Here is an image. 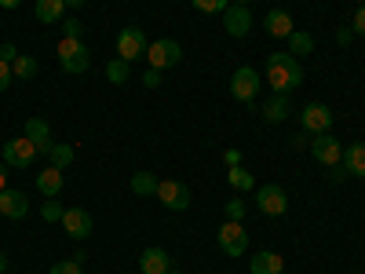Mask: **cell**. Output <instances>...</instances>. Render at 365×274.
Returning <instances> with one entry per match:
<instances>
[{
    "label": "cell",
    "mask_w": 365,
    "mask_h": 274,
    "mask_svg": "<svg viewBox=\"0 0 365 274\" xmlns=\"http://www.w3.org/2000/svg\"><path fill=\"white\" fill-rule=\"evenodd\" d=\"M267 81H270V91L274 96H289L292 88L303 84V66L299 59H292L289 51H274L267 59Z\"/></svg>",
    "instance_id": "1"
},
{
    "label": "cell",
    "mask_w": 365,
    "mask_h": 274,
    "mask_svg": "<svg viewBox=\"0 0 365 274\" xmlns=\"http://www.w3.org/2000/svg\"><path fill=\"white\" fill-rule=\"evenodd\" d=\"M58 63H63L66 73H84L91 66V51L81 37H63L58 41Z\"/></svg>",
    "instance_id": "2"
},
{
    "label": "cell",
    "mask_w": 365,
    "mask_h": 274,
    "mask_svg": "<svg viewBox=\"0 0 365 274\" xmlns=\"http://www.w3.org/2000/svg\"><path fill=\"white\" fill-rule=\"evenodd\" d=\"M179 59H182V48L175 41H154V44H146V63H150V70H158V73L179 66Z\"/></svg>",
    "instance_id": "3"
},
{
    "label": "cell",
    "mask_w": 365,
    "mask_h": 274,
    "mask_svg": "<svg viewBox=\"0 0 365 274\" xmlns=\"http://www.w3.org/2000/svg\"><path fill=\"white\" fill-rule=\"evenodd\" d=\"M299 125H303V132H307V136H329L332 110L325 103H307V106H303V113H299Z\"/></svg>",
    "instance_id": "4"
},
{
    "label": "cell",
    "mask_w": 365,
    "mask_h": 274,
    "mask_svg": "<svg viewBox=\"0 0 365 274\" xmlns=\"http://www.w3.org/2000/svg\"><path fill=\"white\" fill-rule=\"evenodd\" d=\"M256 205H259L263 216H282L289 208V194L278 183H263V187H256Z\"/></svg>",
    "instance_id": "5"
},
{
    "label": "cell",
    "mask_w": 365,
    "mask_h": 274,
    "mask_svg": "<svg viewBox=\"0 0 365 274\" xmlns=\"http://www.w3.org/2000/svg\"><path fill=\"white\" fill-rule=\"evenodd\" d=\"M230 96L237 103H252L259 96V73L252 66H237L234 77H230Z\"/></svg>",
    "instance_id": "6"
},
{
    "label": "cell",
    "mask_w": 365,
    "mask_h": 274,
    "mask_svg": "<svg viewBox=\"0 0 365 274\" xmlns=\"http://www.w3.org/2000/svg\"><path fill=\"white\" fill-rule=\"evenodd\" d=\"M220 249L227 253V256H234V260H241V256H245L249 253V234H245V227H241V223H223L220 227Z\"/></svg>",
    "instance_id": "7"
},
{
    "label": "cell",
    "mask_w": 365,
    "mask_h": 274,
    "mask_svg": "<svg viewBox=\"0 0 365 274\" xmlns=\"http://www.w3.org/2000/svg\"><path fill=\"white\" fill-rule=\"evenodd\" d=\"M158 201L165 208H172V212H187L190 208V191L182 187L179 179H161L158 183Z\"/></svg>",
    "instance_id": "8"
},
{
    "label": "cell",
    "mask_w": 365,
    "mask_h": 274,
    "mask_svg": "<svg viewBox=\"0 0 365 274\" xmlns=\"http://www.w3.org/2000/svg\"><path fill=\"white\" fill-rule=\"evenodd\" d=\"M146 55V34L139 26H128L117 34V59H125V63H132V59Z\"/></svg>",
    "instance_id": "9"
},
{
    "label": "cell",
    "mask_w": 365,
    "mask_h": 274,
    "mask_svg": "<svg viewBox=\"0 0 365 274\" xmlns=\"http://www.w3.org/2000/svg\"><path fill=\"white\" fill-rule=\"evenodd\" d=\"M4 165H11V168H29L37 161V146L29 143L26 136L22 139H8V146H4V158H0Z\"/></svg>",
    "instance_id": "10"
},
{
    "label": "cell",
    "mask_w": 365,
    "mask_h": 274,
    "mask_svg": "<svg viewBox=\"0 0 365 274\" xmlns=\"http://www.w3.org/2000/svg\"><path fill=\"white\" fill-rule=\"evenodd\" d=\"M311 154H314V161L336 168V165L344 161V146L332 139V136H314V139H311Z\"/></svg>",
    "instance_id": "11"
},
{
    "label": "cell",
    "mask_w": 365,
    "mask_h": 274,
    "mask_svg": "<svg viewBox=\"0 0 365 274\" xmlns=\"http://www.w3.org/2000/svg\"><path fill=\"white\" fill-rule=\"evenodd\" d=\"M63 227H66L70 238L84 241L91 230H96V220H91V212H88V208H66V212H63Z\"/></svg>",
    "instance_id": "12"
},
{
    "label": "cell",
    "mask_w": 365,
    "mask_h": 274,
    "mask_svg": "<svg viewBox=\"0 0 365 274\" xmlns=\"http://www.w3.org/2000/svg\"><path fill=\"white\" fill-rule=\"evenodd\" d=\"M223 29L230 37H249V29H252V11L245 4H230L223 11Z\"/></svg>",
    "instance_id": "13"
},
{
    "label": "cell",
    "mask_w": 365,
    "mask_h": 274,
    "mask_svg": "<svg viewBox=\"0 0 365 274\" xmlns=\"http://www.w3.org/2000/svg\"><path fill=\"white\" fill-rule=\"evenodd\" d=\"M26 139L37 146V154H51V146H55L51 143V125L44 117H29L26 121Z\"/></svg>",
    "instance_id": "14"
},
{
    "label": "cell",
    "mask_w": 365,
    "mask_h": 274,
    "mask_svg": "<svg viewBox=\"0 0 365 274\" xmlns=\"http://www.w3.org/2000/svg\"><path fill=\"white\" fill-rule=\"evenodd\" d=\"M26 212H29V198L22 191H11L8 187L4 194H0V216H4V220H22Z\"/></svg>",
    "instance_id": "15"
},
{
    "label": "cell",
    "mask_w": 365,
    "mask_h": 274,
    "mask_svg": "<svg viewBox=\"0 0 365 274\" xmlns=\"http://www.w3.org/2000/svg\"><path fill=\"white\" fill-rule=\"evenodd\" d=\"M168 263H172L168 253L158 249V245H150V249L139 253V270H143V274H168V270H172Z\"/></svg>",
    "instance_id": "16"
},
{
    "label": "cell",
    "mask_w": 365,
    "mask_h": 274,
    "mask_svg": "<svg viewBox=\"0 0 365 274\" xmlns=\"http://www.w3.org/2000/svg\"><path fill=\"white\" fill-rule=\"evenodd\" d=\"M63 187H66V176L58 172V168H51V165H48L44 172H37V191H41L48 201H51V198H58V191H63Z\"/></svg>",
    "instance_id": "17"
},
{
    "label": "cell",
    "mask_w": 365,
    "mask_h": 274,
    "mask_svg": "<svg viewBox=\"0 0 365 274\" xmlns=\"http://www.w3.org/2000/svg\"><path fill=\"white\" fill-rule=\"evenodd\" d=\"M263 26H267V34H270V37H285V41L292 37V29H296V26H292V15H289V11H278V8L267 11Z\"/></svg>",
    "instance_id": "18"
},
{
    "label": "cell",
    "mask_w": 365,
    "mask_h": 274,
    "mask_svg": "<svg viewBox=\"0 0 365 274\" xmlns=\"http://www.w3.org/2000/svg\"><path fill=\"white\" fill-rule=\"evenodd\" d=\"M340 168L347 172V176H365V143H354V146H344V161H340Z\"/></svg>",
    "instance_id": "19"
},
{
    "label": "cell",
    "mask_w": 365,
    "mask_h": 274,
    "mask_svg": "<svg viewBox=\"0 0 365 274\" xmlns=\"http://www.w3.org/2000/svg\"><path fill=\"white\" fill-rule=\"evenodd\" d=\"M249 270L252 274H282L285 270V260L278 253H256L252 263H249Z\"/></svg>",
    "instance_id": "20"
},
{
    "label": "cell",
    "mask_w": 365,
    "mask_h": 274,
    "mask_svg": "<svg viewBox=\"0 0 365 274\" xmlns=\"http://www.w3.org/2000/svg\"><path fill=\"white\" fill-rule=\"evenodd\" d=\"M66 15V0H37V22L51 26Z\"/></svg>",
    "instance_id": "21"
},
{
    "label": "cell",
    "mask_w": 365,
    "mask_h": 274,
    "mask_svg": "<svg viewBox=\"0 0 365 274\" xmlns=\"http://www.w3.org/2000/svg\"><path fill=\"white\" fill-rule=\"evenodd\" d=\"M289 110H292L289 106V96H270L267 106H263V117L270 121V125H282V121L289 117Z\"/></svg>",
    "instance_id": "22"
},
{
    "label": "cell",
    "mask_w": 365,
    "mask_h": 274,
    "mask_svg": "<svg viewBox=\"0 0 365 274\" xmlns=\"http://www.w3.org/2000/svg\"><path fill=\"white\" fill-rule=\"evenodd\" d=\"M289 48H292V51H289L292 59H303V55H311V51H314V37L307 34V29H292Z\"/></svg>",
    "instance_id": "23"
},
{
    "label": "cell",
    "mask_w": 365,
    "mask_h": 274,
    "mask_svg": "<svg viewBox=\"0 0 365 274\" xmlns=\"http://www.w3.org/2000/svg\"><path fill=\"white\" fill-rule=\"evenodd\" d=\"M158 176L154 172H135L132 176V194H139V198H150V194H158Z\"/></svg>",
    "instance_id": "24"
},
{
    "label": "cell",
    "mask_w": 365,
    "mask_h": 274,
    "mask_svg": "<svg viewBox=\"0 0 365 274\" xmlns=\"http://www.w3.org/2000/svg\"><path fill=\"white\" fill-rule=\"evenodd\" d=\"M48 158H51V168L63 172V168H70V165H73V158H77V154H73V146H70V143H55Z\"/></svg>",
    "instance_id": "25"
},
{
    "label": "cell",
    "mask_w": 365,
    "mask_h": 274,
    "mask_svg": "<svg viewBox=\"0 0 365 274\" xmlns=\"http://www.w3.org/2000/svg\"><path fill=\"white\" fill-rule=\"evenodd\" d=\"M128 77H132V63H125V59H110V63H106V81L125 84Z\"/></svg>",
    "instance_id": "26"
},
{
    "label": "cell",
    "mask_w": 365,
    "mask_h": 274,
    "mask_svg": "<svg viewBox=\"0 0 365 274\" xmlns=\"http://www.w3.org/2000/svg\"><path fill=\"white\" fill-rule=\"evenodd\" d=\"M11 73L19 81H29V77H37V59L34 55H19L15 63H11Z\"/></svg>",
    "instance_id": "27"
},
{
    "label": "cell",
    "mask_w": 365,
    "mask_h": 274,
    "mask_svg": "<svg viewBox=\"0 0 365 274\" xmlns=\"http://www.w3.org/2000/svg\"><path fill=\"white\" fill-rule=\"evenodd\" d=\"M227 179H230V187H234V191H241V194H245V191H252V187H256V179H252V172H245V168H241V165H237V168H230V172H227Z\"/></svg>",
    "instance_id": "28"
},
{
    "label": "cell",
    "mask_w": 365,
    "mask_h": 274,
    "mask_svg": "<svg viewBox=\"0 0 365 274\" xmlns=\"http://www.w3.org/2000/svg\"><path fill=\"white\" fill-rule=\"evenodd\" d=\"M88 256L84 253H73L70 260H63V263H51V270L48 274H81V263H84Z\"/></svg>",
    "instance_id": "29"
},
{
    "label": "cell",
    "mask_w": 365,
    "mask_h": 274,
    "mask_svg": "<svg viewBox=\"0 0 365 274\" xmlns=\"http://www.w3.org/2000/svg\"><path fill=\"white\" fill-rule=\"evenodd\" d=\"M245 212H249V205L241 201V198H230L227 201V220L230 223H241V220H245Z\"/></svg>",
    "instance_id": "30"
},
{
    "label": "cell",
    "mask_w": 365,
    "mask_h": 274,
    "mask_svg": "<svg viewBox=\"0 0 365 274\" xmlns=\"http://www.w3.org/2000/svg\"><path fill=\"white\" fill-rule=\"evenodd\" d=\"M63 212H66V208H63V205H58V201L51 198V201H44V208H41V216H44L48 223H63Z\"/></svg>",
    "instance_id": "31"
},
{
    "label": "cell",
    "mask_w": 365,
    "mask_h": 274,
    "mask_svg": "<svg viewBox=\"0 0 365 274\" xmlns=\"http://www.w3.org/2000/svg\"><path fill=\"white\" fill-rule=\"evenodd\" d=\"M230 4H223V0H197V11H227Z\"/></svg>",
    "instance_id": "32"
},
{
    "label": "cell",
    "mask_w": 365,
    "mask_h": 274,
    "mask_svg": "<svg viewBox=\"0 0 365 274\" xmlns=\"http://www.w3.org/2000/svg\"><path fill=\"white\" fill-rule=\"evenodd\" d=\"M15 59H19V51H15V44H11V41H8V44H0V63H8V66H11Z\"/></svg>",
    "instance_id": "33"
},
{
    "label": "cell",
    "mask_w": 365,
    "mask_h": 274,
    "mask_svg": "<svg viewBox=\"0 0 365 274\" xmlns=\"http://www.w3.org/2000/svg\"><path fill=\"white\" fill-rule=\"evenodd\" d=\"M351 29H354L358 37H365V4H361V8L354 11V22H351Z\"/></svg>",
    "instance_id": "34"
},
{
    "label": "cell",
    "mask_w": 365,
    "mask_h": 274,
    "mask_svg": "<svg viewBox=\"0 0 365 274\" xmlns=\"http://www.w3.org/2000/svg\"><path fill=\"white\" fill-rule=\"evenodd\" d=\"M11 81H15L11 66H8V63H0V91H8V88H11Z\"/></svg>",
    "instance_id": "35"
},
{
    "label": "cell",
    "mask_w": 365,
    "mask_h": 274,
    "mask_svg": "<svg viewBox=\"0 0 365 274\" xmlns=\"http://www.w3.org/2000/svg\"><path fill=\"white\" fill-rule=\"evenodd\" d=\"M63 29H66L63 37H81V29H84V26H81L77 19H66V22H63Z\"/></svg>",
    "instance_id": "36"
},
{
    "label": "cell",
    "mask_w": 365,
    "mask_h": 274,
    "mask_svg": "<svg viewBox=\"0 0 365 274\" xmlns=\"http://www.w3.org/2000/svg\"><path fill=\"white\" fill-rule=\"evenodd\" d=\"M143 84H146V88H158V84H161V73H158V70H146V73H143Z\"/></svg>",
    "instance_id": "37"
},
{
    "label": "cell",
    "mask_w": 365,
    "mask_h": 274,
    "mask_svg": "<svg viewBox=\"0 0 365 274\" xmlns=\"http://www.w3.org/2000/svg\"><path fill=\"white\" fill-rule=\"evenodd\" d=\"M292 146H296V150L311 146V136H307V132H296V136H292Z\"/></svg>",
    "instance_id": "38"
},
{
    "label": "cell",
    "mask_w": 365,
    "mask_h": 274,
    "mask_svg": "<svg viewBox=\"0 0 365 274\" xmlns=\"http://www.w3.org/2000/svg\"><path fill=\"white\" fill-rule=\"evenodd\" d=\"M351 37H354V29H351V26H344V29H340V34H336V41H340L344 48L351 44Z\"/></svg>",
    "instance_id": "39"
},
{
    "label": "cell",
    "mask_w": 365,
    "mask_h": 274,
    "mask_svg": "<svg viewBox=\"0 0 365 274\" xmlns=\"http://www.w3.org/2000/svg\"><path fill=\"white\" fill-rule=\"evenodd\" d=\"M8 191V168H4V161H0V194Z\"/></svg>",
    "instance_id": "40"
},
{
    "label": "cell",
    "mask_w": 365,
    "mask_h": 274,
    "mask_svg": "<svg viewBox=\"0 0 365 274\" xmlns=\"http://www.w3.org/2000/svg\"><path fill=\"white\" fill-rule=\"evenodd\" d=\"M237 161H241L237 150H227V165H230V168H237Z\"/></svg>",
    "instance_id": "41"
},
{
    "label": "cell",
    "mask_w": 365,
    "mask_h": 274,
    "mask_svg": "<svg viewBox=\"0 0 365 274\" xmlns=\"http://www.w3.org/2000/svg\"><path fill=\"white\" fill-rule=\"evenodd\" d=\"M4 270H8V253L0 249V274H4Z\"/></svg>",
    "instance_id": "42"
},
{
    "label": "cell",
    "mask_w": 365,
    "mask_h": 274,
    "mask_svg": "<svg viewBox=\"0 0 365 274\" xmlns=\"http://www.w3.org/2000/svg\"><path fill=\"white\" fill-rule=\"evenodd\" d=\"M168 274H179V270H168Z\"/></svg>",
    "instance_id": "43"
}]
</instances>
